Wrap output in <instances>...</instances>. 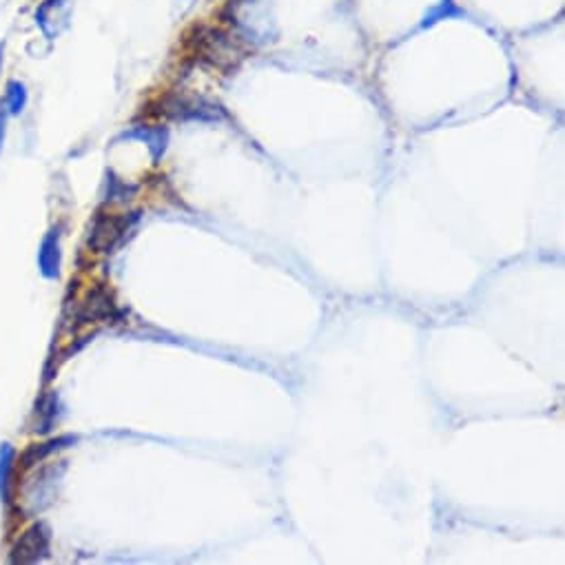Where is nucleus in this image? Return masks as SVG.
I'll return each mask as SVG.
<instances>
[{"instance_id": "2", "label": "nucleus", "mask_w": 565, "mask_h": 565, "mask_svg": "<svg viewBox=\"0 0 565 565\" xmlns=\"http://www.w3.org/2000/svg\"><path fill=\"white\" fill-rule=\"evenodd\" d=\"M71 3L69 0H42L36 7V18L38 29L49 38V41H56L62 32L69 27L71 21Z\"/></svg>"}, {"instance_id": "7", "label": "nucleus", "mask_w": 565, "mask_h": 565, "mask_svg": "<svg viewBox=\"0 0 565 565\" xmlns=\"http://www.w3.org/2000/svg\"><path fill=\"white\" fill-rule=\"evenodd\" d=\"M12 461H14V448L9 444H0V494L7 497L9 475H12Z\"/></svg>"}, {"instance_id": "1", "label": "nucleus", "mask_w": 565, "mask_h": 565, "mask_svg": "<svg viewBox=\"0 0 565 565\" xmlns=\"http://www.w3.org/2000/svg\"><path fill=\"white\" fill-rule=\"evenodd\" d=\"M198 42H200V56H202L204 61H211L215 67H220V69L233 67L235 58H242L240 56L242 52L238 49V42L233 41V36L220 32V29L202 33V36L198 38Z\"/></svg>"}, {"instance_id": "9", "label": "nucleus", "mask_w": 565, "mask_h": 565, "mask_svg": "<svg viewBox=\"0 0 565 565\" xmlns=\"http://www.w3.org/2000/svg\"><path fill=\"white\" fill-rule=\"evenodd\" d=\"M5 120H7V113H0V146H3V140H5Z\"/></svg>"}, {"instance_id": "10", "label": "nucleus", "mask_w": 565, "mask_h": 565, "mask_svg": "<svg viewBox=\"0 0 565 565\" xmlns=\"http://www.w3.org/2000/svg\"><path fill=\"white\" fill-rule=\"evenodd\" d=\"M3 61H5V42H0V71H3Z\"/></svg>"}, {"instance_id": "8", "label": "nucleus", "mask_w": 565, "mask_h": 565, "mask_svg": "<svg viewBox=\"0 0 565 565\" xmlns=\"http://www.w3.org/2000/svg\"><path fill=\"white\" fill-rule=\"evenodd\" d=\"M450 16H464V12H461L459 7H457L452 0H441L439 5H437L432 12L426 14L424 18V27H428V24H435L437 21H444V18H450Z\"/></svg>"}, {"instance_id": "4", "label": "nucleus", "mask_w": 565, "mask_h": 565, "mask_svg": "<svg viewBox=\"0 0 565 565\" xmlns=\"http://www.w3.org/2000/svg\"><path fill=\"white\" fill-rule=\"evenodd\" d=\"M129 231V218L120 215V218H98L93 224L89 244L100 253H107L116 247L118 240Z\"/></svg>"}, {"instance_id": "5", "label": "nucleus", "mask_w": 565, "mask_h": 565, "mask_svg": "<svg viewBox=\"0 0 565 565\" xmlns=\"http://www.w3.org/2000/svg\"><path fill=\"white\" fill-rule=\"evenodd\" d=\"M38 264H41V273L45 278H58V268H61V242H58L56 231L42 240L41 250H38Z\"/></svg>"}, {"instance_id": "3", "label": "nucleus", "mask_w": 565, "mask_h": 565, "mask_svg": "<svg viewBox=\"0 0 565 565\" xmlns=\"http://www.w3.org/2000/svg\"><path fill=\"white\" fill-rule=\"evenodd\" d=\"M49 552V530L42 523L32 525L27 532L18 539L12 550L14 563H36L45 559Z\"/></svg>"}, {"instance_id": "6", "label": "nucleus", "mask_w": 565, "mask_h": 565, "mask_svg": "<svg viewBox=\"0 0 565 565\" xmlns=\"http://www.w3.org/2000/svg\"><path fill=\"white\" fill-rule=\"evenodd\" d=\"M27 87L23 85L21 80H9L7 87H5V113L7 116H21L27 107Z\"/></svg>"}]
</instances>
